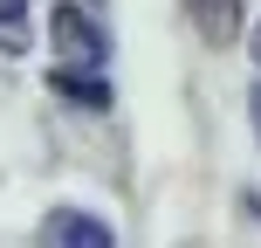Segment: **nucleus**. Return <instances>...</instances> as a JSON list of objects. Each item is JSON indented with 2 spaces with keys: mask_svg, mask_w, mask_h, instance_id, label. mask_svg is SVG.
Listing matches in <instances>:
<instances>
[{
  "mask_svg": "<svg viewBox=\"0 0 261 248\" xmlns=\"http://www.w3.org/2000/svg\"><path fill=\"white\" fill-rule=\"evenodd\" d=\"M186 21L199 28L206 49H227V41H241V0H186Z\"/></svg>",
  "mask_w": 261,
  "mask_h": 248,
  "instance_id": "3",
  "label": "nucleus"
},
{
  "mask_svg": "<svg viewBox=\"0 0 261 248\" xmlns=\"http://www.w3.org/2000/svg\"><path fill=\"white\" fill-rule=\"evenodd\" d=\"M48 90H55V97H69V104H83V110H110V97H117L103 69H62V62H55Z\"/></svg>",
  "mask_w": 261,
  "mask_h": 248,
  "instance_id": "4",
  "label": "nucleus"
},
{
  "mask_svg": "<svg viewBox=\"0 0 261 248\" xmlns=\"http://www.w3.org/2000/svg\"><path fill=\"white\" fill-rule=\"evenodd\" d=\"M0 49H7V55L28 49V7H21V0H0Z\"/></svg>",
  "mask_w": 261,
  "mask_h": 248,
  "instance_id": "5",
  "label": "nucleus"
},
{
  "mask_svg": "<svg viewBox=\"0 0 261 248\" xmlns=\"http://www.w3.org/2000/svg\"><path fill=\"white\" fill-rule=\"evenodd\" d=\"M48 35H55V62L62 69H103L110 62V35L96 28L90 7H76V0H62V7L48 14Z\"/></svg>",
  "mask_w": 261,
  "mask_h": 248,
  "instance_id": "1",
  "label": "nucleus"
},
{
  "mask_svg": "<svg viewBox=\"0 0 261 248\" xmlns=\"http://www.w3.org/2000/svg\"><path fill=\"white\" fill-rule=\"evenodd\" d=\"M248 49H254V62H261V28H254V35H248Z\"/></svg>",
  "mask_w": 261,
  "mask_h": 248,
  "instance_id": "7",
  "label": "nucleus"
},
{
  "mask_svg": "<svg viewBox=\"0 0 261 248\" xmlns=\"http://www.w3.org/2000/svg\"><path fill=\"white\" fill-rule=\"evenodd\" d=\"M248 110H254V131H261V83H254V97H248Z\"/></svg>",
  "mask_w": 261,
  "mask_h": 248,
  "instance_id": "6",
  "label": "nucleus"
},
{
  "mask_svg": "<svg viewBox=\"0 0 261 248\" xmlns=\"http://www.w3.org/2000/svg\"><path fill=\"white\" fill-rule=\"evenodd\" d=\"M41 241H69V248H110L117 235H110V221H96V214H83V207H55L48 221H41Z\"/></svg>",
  "mask_w": 261,
  "mask_h": 248,
  "instance_id": "2",
  "label": "nucleus"
}]
</instances>
